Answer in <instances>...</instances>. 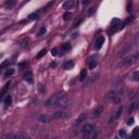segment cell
<instances>
[{"mask_svg": "<svg viewBox=\"0 0 139 139\" xmlns=\"http://www.w3.org/2000/svg\"><path fill=\"white\" fill-rule=\"evenodd\" d=\"M71 50V44H69V42H65V44L62 45L61 47V53H65V52L70 51Z\"/></svg>", "mask_w": 139, "mask_h": 139, "instance_id": "obj_15", "label": "cell"}, {"mask_svg": "<svg viewBox=\"0 0 139 139\" xmlns=\"http://www.w3.org/2000/svg\"><path fill=\"white\" fill-rule=\"evenodd\" d=\"M87 76H88L87 70H86V69H83L82 71H80V74H79V80H80V82H84V80H86Z\"/></svg>", "mask_w": 139, "mask_h": 139, "instance_id": "obj_14", "label": "cell"}, {"mask_svg": "<svg viewBox=\"0 0 139 139\" xmlns=\"http://www.w3.org/2000/svg\"><path fill=\"white\" fill-rule=\"evenodd\" d=\"M122 112H123V107H120L114 113H113V115L110 117V123H112V122H114V121L117 120V118L121 116V114H122Z\"/></svg>", "mask_w": 139, "mask_h": 139, "instance_id": "obj_3", "label": "cell"}, {"mask_svg": "<svg viewBox=\"0 0 139 139\" xmlns=\"http://www.w3.org/2000/svg\"><path fill=\"white\" fill-rule=\"evenodd\" d=\"M71 17H72V13H71V12H69V11L65 12V13L63 14V20H64V21H69Z\"/></svg>", "mask_w": 139, "mask_h": 139, "instance_id": "obj_23", "label": "cell"}, {"mask_svg": "<svg viewBox=\"0 0 139 139\" xmlns=\"http://www.w3.org/2000/svg\"><path fill=\"white\" fill-rule=\"evenodd\" d=\"M73 6H74V1H73V0H67V1H65L64 3H63L62 8L64 10H69V9H72Z\"/></svg>", "mask_w": 139, "mask_h": 139, "instance_id": "obj_8", "label": "cell"}, {"mask_svg": "<svg viewBox=\"0 0 139 139\" xmlns=\"http://www.w3.org/2000/svg\"><path fill=\"white\" fill-rule=\"evenodd\" d=\"M137 57H138V55L135 54V55H131L130 58H127V59L123 62V64H131V63H134L136 60H137Z\"/></svg>", "mask_w": 139, "mask_h": 139, "instance_id": "obj_12", "label": "cell"}, {"mask_svg": "<svg viewBox=\"0 0 139 139\" xmlns=\"http://www.w3.org/2000/svg\"><path fill=\"white\" fill-rule=\"evenodd\" d=\"M38 121L39 122H41V123H49L50 122V117L46 114H41V115H39Z\"/></svg>", "mask_w": 139, "mask_h": 139, "instance_id": "obj_16", "label": "cell"}, {"mask_svg": "<svg viewBox=\"0 0 139 139\" xmlns=\"http://www.w3.org/2000/svg\"><path fill=\"white\" fill-rule=\"evenodd\" d=\"M10 84H11L10 82H9V83H7L6 86H4V88L1 90V91H0V99H2V98L4 97V95L7 93V91H8V89H9V87H10Z\"/></svg>", "mask_w": 139, "mask_h": 139, "instance_id": "obj_17", "label": "cell"}, {"mask_svg": "<svg viewBox=\"0 0 139 139\" xmlns=\"http://www.w3.org/2000/svg\"><path fill=\"white\" fill-rule=\"evenodd\" d=\"M117 98H118V93L116 90H111L107 93V99L108 100H111V101H117Z\"/></svg>", "mask_w": 139, "mask_h": 139, "instance_id": "obj_4", "label": "cell"}, {"mask_svg": "<svg viewBox=\"0 0 139 139\" xmlns=\"http://www.w3.org/2000/svg\"><path fill=\"white\" fill-rule=\"evenodd\" d=\"M14 4H15V1H8V2L6 3V7H7V8H9V9H10L11 7H13Z\"/></svg>", "mask_w": 139, "mask_h": 139, "instance_id": "obj_32", "label": "cell"}, {"mask_svg": "<svg viewBox=\"0 0 139 139\" xmlns=\"http://www.w3.org/2000/svg\"><path fill=\"white\" fill-rule=\"evenodd\" d=\"M19 67H20V70L26 69V67H27V63H26V62H22V63H20V64H19Z\"/></svg>", "mask_w": 139, "mask_h": 139, "instance_id": "obj_30", "label": "cell"}, {"mask_svg": "<svg viewBox=\"0 0 139 139\" xmlns=\"http://www.w3.org/2000/svg\"><path fill=\"white\" fill-rule=\"evenodd\" d=\"M98 62H97V58L96 57H91L89 60H88V65H89L90 70H95L96 66H97Z\"/></svg>", "mask_w": 139, "mask_h": 139, "instance_id": "obj_7", "label": "cell"}, {"mask_svg": "<svg viewBox=\"0 0 139 139\" xmlns=\"http://www.w3.org/2000/svg\"><path fill=\"white\" fill-rule=\"evenodd\" d=\"M93 12H95V9L90 8L89 10H88V12H87V16H91L92 14H93Z\"/></svg>", "mask_w": 139, "mask_h": 139, "instance_id": "obj_34", "label": "cell"}, {"mask_svg": "<svg viewBox=\"0 0 139 139\" xmlns=\"http://www.w3.org/2000/svg\"><path fill=\"white\" fill-rule=\"evenodd\" d=\"M45 54H46V49H42V50H40L39 53L37 54V58H38V59H40V58H41L42 55H45Z\"/></svg>", "mask_w": 139, "mask_h": 139, "instance_id": "obj_29", "label": "cell"}, {"mask_svg": "<svg viewBox=\"0 0 139 139\" xmlns=\"http://www.w3.org/2000/svg\"><path fill=\"white\" fill-rule=\"evenodd\" d=\"M133 79L135 80V82H138L139 80V72L138 71H136V72L133 74Z\"/></svg>", "mask_w": 139, "mask_h": 139, "instance_id": "obj_26", "label": "cell"}, {"mask_svg": "<svg viewBox=\"0 0 139 139\" xmlns=\"http://www.w3.org/2000/svg\"><path fill=\"white\" fill-rule=\"evenodd\" d=\"M118 135H120V137H122V138H126V131L124 130V129H121L120 130V133H118Z\"/></svg>", "mask_w": 139, "mask_h": 139, "instance_id": "obj_31", "label": "cell"}, {"mask_svg": "<svg viewBox=\"0 0 139 139\" xmlns=\"http://www.w3.org/2000/svg\"><path fill=\"white\" fill-rule=\"evenodd\" d=\"M14 69H9V70H7L6 71V73H4V76L6 77H10V76H12V75L14 74Z\"/></svg>", "mask_w": 139, "mask_h": 139, "instance_id": "obj_21", "label": "cell"}, {"mask_svg": "<svg viewBox=\"0 0 139 139\" xmlns=\"http://www.w3.org/2000/svg\"><path fill=\"white\" fill-rule=\"evenodd\" d=\"M6 139H24V137L20 134H9L6 136Z\"/></svg>", "mask_w": 139, "mask_h": 139, "instance_id": "obj_11", "label": "cell"}, {"mask_svg": "<svg viewBox=\"0 0 139 139\" xmlns=\"http://www.w3.org/2000/svg\"><path fill=\"white\" fill-rule=\"evenodd\" d=\"M104 41H105V39H104V37H103V36H99V37H98V38L96 39V44H95L96 50H100L101 48H102L103 44H104Z\"/></svg>", "mask_w": 139, "mask_h": 139, "instance_id": "obj_5", "label": "cell"}, {"mask_svg": "<svg viewBox=\"0 0 139 139\" xmlns=\"http://www.w3.org/2000/svg\"><path fill=\"white\" fill-rule=\"evenodd\" d=\"M74 67V61H72V60H70V61H66L63 64V69L64 70H71Z\"/></svg>", "mask_w": 139, "mask_h": 139, "instance_id": "obj_13", "label": "cell"}, {"mask_svg": "<svg viewBox=\"0 0 139 139\" xmlns=\"http://www.w3.org/2000/svg\"><path fill=\"white\" fill-rule=\"evenodd\" d=\"M116 139H118V138H116Z\"/></svg>", "mask_w": 139, "mask_h": 139, "instance_id": "obj_40", "label": "cell"}, {"mask_svg": "<svg viewBox=\"0 0 139 139\" xmlns=\"http://www.w3.org/2000/svg\"><path fill=\"white\" fill-rule=\"evenodd\" d=\"M80 22H82V20H79V21H77V22H76V23H75V24H74V27H77V26H78V25H79V23H80Z\"/></svg>", "mask_w": 139, "mask_h": 139, "instance_id": "obj_38", "label": "cell"}, {"mask_svg": "<svg viewBox=\"0 0 139 139\" xmlns=\"http://www.w3.org/2000/svg\"><path fill=\"white\" fill-rule=\"evenodd\" d=\"M46 33H47V28L44 26V27H41V28H40V31L38 32V34H37V36H38V37H42L45 34H46Z\"/></svg>", "mask_w": 139, "mask_h": 139, "instance_id": "obj_22", "label": "cell"}, {"mask_svg": "<svg viewBox=\"0 0 139 139\" xmlns=\"http://www.w3.org/2000/svg\"><path fill=\"white\" fill-rule=\"evenodd\" d=\"M29 20H38L39 19V14H38V12H35V13H32V14H29Z\"/></svg>", "mask_w": 139, "mask_h": 139, "instance_id": "obj_24", "label": "cell"}, {"mask_svg": "<svg viewBox=\"0 0 139 139\" xmlns=\"http://www.w3.org/2000/svg\"><path fill=\"white\" fill-rule=\"evenodd\" d=\"M134 107H135V104H134V103H131V107H129V109H128V111H129V112H131V111L134 110Z\"/></svg>", "mask_w": 139, "mask_h": 139, "instance_id": "obj_37", "label": "cell"}, {"mask_svg": "<svg viewBox=\"0 0 139 139\" xmlns=\"http://www.w3.org/2000/svg\"><path fill=\"white\" fill-rule=\"evenodd\" d=\"M103 110H104V107H103L102 104L98 105V107L96 108L95 110H93V112H92V116H93V117H98V116H100L101 114H102Z\"/></svg>", "mask_w": 139, "mask_h": 139, "instance_id": "obj_6", "label": "cell"}, {"mask_svg": "<svg viewBox=\"0 0 139 139\" xmlns=\"http://www.w3.org/2000/svg\"><path fill=\"white\" fill-rule=\"evenodd\" d=\"M28 42H29V38L28 37H25V38H23L20 41V48L21 49H25L27 47V45H28Z\"/></svg>", "mask_w": 139, "mask_h": 139, "instance_id": "obj_10", "label": "cell"}, {"mask_svg": "<svg viewBox=\"0 0 139 139\" xmlns=\"http://www.w3.org/2000/svg\"><path fill=\"white\" fill-rule=\"evenodd\" d=\"M85 120V114H82L79 116V117L77 118V121H76V125H78L79 123H82V121H84Z\"/></svg>", "mask_w": 139, "mask_h": 139, "instance_id": "obj_28", "label": "cell"}, {"mask_svg": "<svg viewBox=\"0 0 139 139\" xmlns=\"http://www.w3.org/2000/svg\"><path fill=\"white\" fill-rule=\"evenodd\" d=\"M51 54H52V55H57V54H58V50L55 49V48L51 50Z\"/></svg>", "mask_w": 139, "mask_h": 139, "instance_id": "obj_36", "label": "cell"}, {"mask_svg": "<svg viewBox=\"0 0 139 139\" xmlns=\"http://www.w3.org/2000/svg\"><path fill=\"white\" fill-rule=\"evenodd\" d=\"M82 133H83L84 138L85 139H88V138L92 137V135L96 133V128L93 127L92 125H90V124H87V125H85L84 127H83Z\"/></svg>", "mask_w": 139, "mask_h": 139, "instance_id": "obj_2", "label": "cell"}, {"mask_svg": "<svg viewBox=\"0 0 139 139\" xmlns=\"http://www.w3.org/2000/svg\"><path fill=\"white\" fill-rule=\"evenodd\" d=\"M52 117L55 118V120H60V118L64 117V113H63V112H60V111H58V112L53 113V115H52Z\"/></svg>", "mask_w": 139, "mask_h": 139, "instance_id": "obj_19", "label": "cell"}, {"mask_svg": "<svg viewBox=\"0 0 139 139\" xmlns=\"http://www.w3.org/2000/svg\"><path fill=\"white\" fill-rule=\"evenodd\" d=\"M67 97L65 96V93L63 92H58L54 96H52L50 99H48L45 102V105L47 108H54V109H63L67 107Z\"/></svg>", "mask_w": 139, "mask_h": 139, "instance_id": "obj_1", "label": "cell"}, {"mask_svg": "<svg viewBox=\"0 0 139 139\" xmlns=\"http://www.w3.org/2000/svg\"><path fill=\"white\" fill-rule=\"evenodd\" d=\"M118 23H120V20H118V19H113L112 20V25H113V26H117Z\"/></svg>", "mask_w": 139, "mask_h": 139, "instance_id": "obj_33", "label": "cell"}, {"mask_svg": "<svg viewBox=\"0 0 139 139\" xmlns=\"http://www.w3.org/2000/svg\"><path fill=\"white\" fill-rule=\"evenodd\" d=\"M12 103V97L10 95H7L6 99H4V104H6V107H10Z\"/></svg>", "mask_w": 139, "mask_h": 139, "instance_id": "obj_20", "label": "cell"}, {"mask_svg": "<svg viewBox=\"0 0 139 139\" xmlns=\"http://www.w3.org/2000/svg\"><path fill=\"white\" fill-rule=\"evenodd\" d=\"M128 139H131V138H128Z\"/></svg>", "mask_w": 139, "mask_h": 139, "instance_id": "obj_39", "label": "cell"}, {"mask_svg": "<svg viewBox=\"0 0 139 139\" xmlns=\"http://www.w3.org/2000/svg\"><path fill=\"white\" fill-rule=\"evenodd\" d=\"M9 64H10V61H9V60H7V61L2 62L1 64H0V69H4V67H7Z\"/></svg>", "mask_w": 139, "mask_h": 139, "instance_id": "obj_27", "label": "cell"}, {"mask_svg": "<svg viewBox=\"0 0 139 139\" xmlns=\"http://www.w3.org/2000/svg\"><path fill=\"white\" fill-rule=\"evenodd\" d=\"M24 80L26 83H28V84H32L33 83V74H32V72H27L26 74H24Z\"/></svg>", "mask_w": 139, "mask_h": 139, "instance_id": "obj_9", "label": "cell"}, {"mask_svg": "<svg viewBox=\"0 0 139 139\" xmlns=\"http://www.w3.org/2000/svg\"><path fill=\"white\" fill-rule=\"evenodd\" d=\"M134 121H135V120H134V117H130L129 118V120H128V122H127V125H133V124H134Z\"/></svg>", "mask_w": 139, "mask_h": 139, "instance_id": "obj_35", "label": "cell"}, {"mask_svg": "<svg viewBox=\"0 0 139 139\" xmlns=\"http://www.w3.org/2000/svg\"><path fill=\"white\" fill-rule=\"evenodd\" d=\"M133 137H134V139H139V129L137 127L133 130Z\"/></svg>", "mask_w": 139, "mask_h": 139, "instance_id": "obj_25", "label": "cell"}, {"mask_svg": "<svg viewBox=\"0 0 139 139\" xmlns=\"http://www.w3.org/2000/svg\"><path fill=\"white\" fill-rule=\"evenodd\" d=\"M130 49H131V47L130 46H126L124 49H122L120 51V53H118V57H123V55H125V54H127L128 52L130 51Z\"/></svg>", "mask_w": 139, "mask_h": 139, "instance_id": "obj_18", "label": "cell"}]
</instances>
